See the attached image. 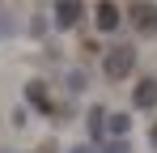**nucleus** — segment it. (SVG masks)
Returning <instances> with one entry per match:
<instances>
[{
  "label": "nucleus",
  "mask_w": 157,
  "mask_h": 153,
  "mask_svg": "<svg viewBox=\"0 0 157 153\" xmlns=\"http://www.w3.org/2000/svg\"><path fill=\"white\" fill-rule=\"evenodd\" d=\"M132 47H110V55H106V76L110 81H123L128 76V68H132Z\"/></svg>",
  "instance_id": "nucleus-1"
},
{
  "label": "nucleus",
  "mask_w": 157,
  "mask_h": 153,
  "mask_svg": "<svg viewBox=\"0 0 157 153\" xmlns=\"http://www.w3.org/2000/svg\"><path fill=\"white\" fill-rule=\"evenodd\" d=\"M119 26V9L115 4H98V30H115Z\"/></svg>",
  "instance_id": "nucleus-2"
},
{
  "label": "nucleus",
  "mask_w": 157,
  "mask_h": 153,
  "mask_svg": "<svg viewBox=\"0 0 157 153\" xmlns=\"http://www.w3.org/2000/svg\"><path fill=\"white\" fill-rule=\"evenodd\" d=\"M157 102V85L153 81H140V89H136V106H153Z\"/></svg>",
  "instance_id": "nucleus-3"
},
{
  "label": "nucleus",
  "mask_w": 157,
  "mask_h": 153,
  "mask_svg": "<svg viewBox=\"0 0 157 153\" xmlns=\"http://www.w3.org/2000/svg\"><path fill=\"white\" fill-rule=\"evenodd\" d=\"M81 17V4H59V9H55V22L59 26H72Z\"/></svg>",
  "instance_id": "nucleus-4"
},
{
  "label": "nucleus",
  "mask_w": 157,
  "mask_h": 153,
  "mask_svg": "<svg viewBox=\"0 0 157 153\" xmlns=\"http://www.w3.org/2000/svg\"><path fill=\"white\" fill-rule=\"evenodd\" d=\"M136 13H140L136 22L144 26V30H153V26H157V9H136Z\"/></svg>",
  "instance_id": "nucleus-5"
},
{
  "label": "nucleus",
  "mask_w": 157,
  "mask_h": 153,
  "mask_svg": "<svg viewBox=\"0 0 157 153\" xmlns=\"http://www.w3.org/2000/svg\"><path fill=\"white\" fill-rule=\"evenodd\" d=\"M153 145H157V128H153Z\"/></svg>",
  "instance_id": "nucleus-6"
}]
</instances>
